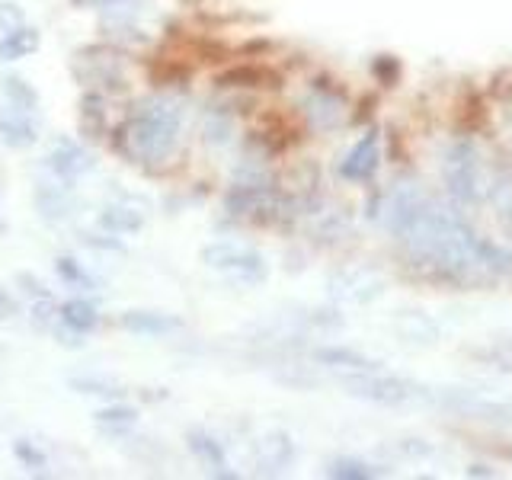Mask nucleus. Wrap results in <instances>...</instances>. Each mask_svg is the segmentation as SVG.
<instances>
[{
	"label": "nucleus",
	"instance_id": "nucleus-1",
	"mask_svg": "<svg viewBox=\"0 0 512 480\" xmlns=\"http://www.w3.org/2000/svg\"><path fill=\"white\" fill-rule=\"evenodd\" d=\"M384 224L407 253V260L429 279L448 285H480L512 269V256L477 237L458 208L429 196L416 183H397L384 199Z\"/></svg>",
	"mask_w": 512,
	"mask_h": 480
},
{
	"label": "nucleus",
	"instance_id": "nucleus-2",
	"mask_svg": "<svg viewBox=\"0 0 512 480\" xmlns=\"http://www.w3.org/2000/svg\"><path fill=\"white\" fill-rule=\"evenodd\" d=\"M180 132H183L180 100H173V96H151L125 122L122 148L138 164L160 167L180 148Z\"/></svg>",
	"mask_w": 512,
	"mask_h": 480
},
{
	"label": "nucleus",
	"instance_id": "nucleus-3",
	"mask_svg": "<svg viewBox=\"0 0 512 480\" xmlns=\"http://www.w3.org/2000/svg\"><path fill=\"white\" fill-rule=\"evenodd\" d=\"M490 180H493V167H487L484 154L471 141L448 144L442 154V183L455 205L461 208L484 205L490 196Z\"/></svg>",
	"mask_w": 512,
	"mask_h": 480
},
{
	"label": "nucleus",
	"instance_id": "nucleus-4",
	"mask_svg": "<svg viewBox=\"0 0 512 480\" xmlns=\"http://www.w3.org/2000/svg\"><path fill=\"white\" fill-rule=\"evenodd\" d=\"M340 388L349 397L365 400V404H375V407H404L410 400L423 397L420 384L384 372V368H372V372H346V375H340Z\"/></svg>",
	"mask_w": 512,
	"mask_h": 480
},
{
	"label": "nucleus",
	"instance_id": "nucleus-5",
	"mask_svg": "<svg viewBox=\"0 0 512 480\" xmlns=\"http://www.w3.org/2000/svg\"><path fill=\"white\" fill-rule=\"evenodd\" d=\"M202 263L234 285H263L269 276L266 256L247 244H234V240H215V244H208L202 250Z\"/></svg>",
	"mask_w": 512,
	"mask_h": 480
},
{
	"label": "nucleus",
	"instance_id": "nucleus-6",
	"mask_svg": "<svg viewBox=\"0 0 512 480\" xmlns=\"http://www.w3.org/2000/svg\"><path fill=\"white\" fill-rule=\"evenodd\" d=\"M224 208H228L234 218L272 224L288 215V199L279 189H272L266 183H237L228 192V199H224Z\"/></svg>",
	"mask_w": 512,
	"mask_h": 480
},
{
	"label": "nucleus",
	"instance_id": "nucleus-7",
	"mask_svg": "<svg viewBox=\"0 0 512 480\" xmlns=\"http://www.w3.org/2000/svg\"><path fill=\"white\" fill-rule=\"evenodd\" d=\"M436 397L445 410L464 416V420L512 426V400H496V397H484V394L464 391V388H448V391H439Z\"/></svg>",
	"mask_w": 512,
	"mask_h": 480
},
{
	"label": "nucleus",
	"instance_id": "nucleus-8",
	"mask_svg": "<svg viewBox=\"0 0 512 480\" xmlns=\"http://www.w3.org/2000/svg\"><path fill=\"white\" fill-rule=\"evenodd\" d=\"M384 288H388L384 279L368 266H346L330 276V298L336 304H349V308H362V304L378 301Z\"/></svg>",
	"mask_w": 512,
	"mask_h": 480
},
{
	"label": "nucleus",
	"instance_id": "nucleus-9",
	"mask_svg": "<svg viewBox=\"0 0 512 480\" xmlns=\"http://www.w3.org/2000/svg\"><path fill=\"white\" fill-rule=\"evenodd\" d=\"M378 164H381V135L378 128H372V132H365L346 151V157L340 160V176L349 183H365L378 173Z\"/></svg>",
	"mask_w": 512,
	"mask_h": 480
},
{
	"label": "nucleus",
	"instance_id": "nucleus-10",
	"mask_svg": "<svg viewBox=\"0 0 512 480\" xmlns=\"http://www.w3.org/2000/svg\"><path fill=\"white\" fill-rule=\"evenodd\" d=\"M45 167L52 170L55 180L74 183L84 173L93 170V157H90V151L84 148V144H77L71 138H58L52 144V151H48V157H45Z\"/></svg>",
	"mask_w": 512,
	"mask_h": 480
},
{
	"label": "nucleus",
	"instance_id": "nucleus-11",
	"mask_svg": "<svg viewBox=\"0 0 512 480\" xmlns=\"http://www.w3.org/2000/svg\"><path fill=\"white\" fill-rule=\"evenodd\" d=\"M0 141L7 144V148H32V144L39 141V122L32 119L29 109H20V106H4L0 109Z\"/></svg>",
	"mask_w": 512,
	"mask_h": 480
},
{
	"label": "nucleus",
	"instance_id": "nucleus-12",
	"mask_svg": "<svg viewBox=\"0 0 512 480\" xmlns=\"http://www.w3.org/2000/svg\"><path fill=\"white\" fill-rule=\"evenodd\" d=\"M144 221H148V205L141 199H119L103 208L100 228L109 234H135L144 228Z\"/></svg>",
	"mask_w": 512,
	"mask_h": 480
},
{
	"label": "nucleus",
	"instance_id": "nucleus-13",
	"mask_svg": "<svg viewBox=\"0 0 512 480\" xmlns=\"http://www.w3.org/2000/svg\"><path fill=\"white\" fill-rule=\"evenodd\" d=\"M189 452L196 455L202 461V468L212 474V477H224V480H234L237 471H231V464H228V455H224V448L215 436H208V432L196 429V432H189Z\"/></svg>",
	"mask_w": 512,
	"mask_h": 480
},
{
	"label": "nucleus",
	"instance_id": "nucleus-14",
	"mask_svg": "<svg viewBox=\"0 0 512 480\" xmlns=\"http://www.w3.org/2000/svg\"><path fill=\"white\" fill-rule=\"evenodd\" d=\"M314 362L327 365V368H333V372H340V375H346V372H372V368H381L378 359H368L365 352L349 349V346H320V349H314Z\"/></svg>",
	"mask_w": 512,
	"mask_h": 480
},
{
	"label": "nucleus",
	"instance_id": "nucleus-15",
	"mask_svg": "<svg viewBox=\"0 0 512 480\" xmlns=\"http://www.w3.org/2000/svg\"><path fill=\"white\" fill-rule=\"evenodd\" d=\"M304 112H308V119H311L314 128H324V132H330V128H336V125L343 122L346 106H343V100L336 93L314 90L308 96V103H304Z\"/></svg>",
	"mask_w": 512,
	"mask_h": 480
},
{
	"label": "nucleus",
	"instance_id": "nucleus-16",
	"mask_svg": "<svg viewBox=\"0 0 512 480\" xmlns=\"http://www.w3.org/2000/svg\"><path fill=\"white\" fill-rule=\"evenodd\" d=\"M122 327L138 336H164V333L180 330L183 320L173 314H160V311H125Z\"/></svg>",
	"mask_w": 512,
	"mask_h": 480
},
{
	"label": "nucleus",
	"instance_id": "nucleus-17",
	"mask_svg": "<svg viewBox=\"0 0 512 480\" xmlns=\"http://www.w3.org/2000/svg\"><path fill=\"white\" fill-rule=\"evenodd\" d=\"M292 458H295V445H292V439L288 436H282V432H272V436H266L263 442H260V471H266V474H279V471H285L288 464H292Z\"/></svg>",
	"mask_w": 512,
	"mask_h": 480
},
{
	"label": "nucleus",
	"instance_id": "nucleus-18",
	"mask_svg": "<svg viewBox=\"0 0 512 480\" xmlns=\"http://www.w3.org/2000/svg\"><path fill=\"white\" fill-rule=\"evenodd\" d=\"M58 320H61V327L64 330H71L77 336H84L90 333L96 324H100V314H96V308L90 301L84 298H71V301H64L61 308H58Z\"/></svg>",
	"mask_w": 512,
	"mask_h": 480
},
{
	"label": "nucleus",
	"instance_id": "nucleus-19",
	"mask_svg": "<svg viewBox=\"0 0 512 480\" xmlns=\"http://www.w3.org/2000/svg\"><path fill=\"white\" fill-rule=\"evenodd\" d=\"M487 202L496 208V218H500V224L512 234V170H500V167L493 170Z\"/></svg>",
	"mask_w": 512,
	"mask_h": 480
},
{
	"label": "nucleus",
	"instance_id": "nucleus-20",
	"mask_svg": "<svg viewBox=\"0 0 512 480\" xmlns=\"http://www.w3.org/2000/svg\"><path fill=\"white\" fill-rule=\"evenodd\" d=\"M39 32L32 26H20L7 32V36H0V61H20V58H29L32 52H39Z\"/></svg>",
	"mask_w": 512,
	"mask_h": 480
},
{
	"label": "nucleus",
	"instance_id": "nucleus-21",
	"mask_svg": "<svg viewBox=\"0 0 512 480\" xmlns=\"http://www.w3.org/2000/svg\"><path fill=\"white\" fill-rule=\"evenodd\" d=\"M324 474L336 477V480H375L384 471L378 468V464H368L362 458H333Z\"/></svg>",
	"mask_w": 512,
	"mask_h": 480
},
{
	"label": "nucleus",
	"instance_id": "nucleus-22",
	"mask_svg": "<svg viewBox=\"0 0 512 480\" xmlns=\"http://www.w3.org/2000/svg\"><path fill=\"white\" fill-rule=\"evenodd\" d=\"M39 208H42V218L48 221H64L71 215V196L64 186H42L39 189Z\"/></svg>",
	"mask_w": 512,
	"mask_h": 480
},
{
	"label": "nucleus",
	"instance_id": "nucleus-23",
	"mask_svg": "<svg viewBox=\"0 0 512 480\" xmlns=\"http://www.w3.org/2000/svg\"><path fill=\"white\" fill-rule=\"evenodd\" d=\"M93 420H96V426L106 429V432H125V429H132L138 423V410L125 407V404H109L103 410H96Z\"/></svg>",
	"mask_w": 512,
	"mask_h": 480
},
{
	"label": "nucleus",
	"instance_id": "nucleus-24",
	"mask_svg": "<svg viewBox=\"0 0 512 480\" xmlns=\"http://www.w3.org/2000/svg\"><path fill=\"white\" fill-rule=\"evenodd\" d=\"M0 84H4V93H7V103L10 106H20V109H29V112L39 109V93L32 90L23 77L10 74V77L0 80Z\"/></svg>",
	"mask_w": 512,
	"mask_h": 480
},
{
	"label": "nucleus",
	"instance_id": "nucleus-25",
	"mask_svg": "<svg viewBox=\"0 0 512 480\" xmlns=\"http://www.w3.org/2000/svg\"><path fill=\"white\" fill-rule=\"evenodd\" d=\"M55 272H58V279H64L71 288H93V279L87 276V269L80 266L74 256H58Z\"/></svg>",
	"mask_w": 512,
	"mask_h": 480
},
{
	"label": "nucleus",
	"instance_id": "nucleus-26",
	"mask_svg": "<svg viewBox=\"0 0 512 480\" xmlns=\"http://www.w3.org/2000/svg\"><path fill=\"white\" fill-rule=\"evenodd\" d=\"M13 455L20 458V464L26 471H36V474H45V468H48V458H45V452L39 445H32V442H26V439H16L13 442Z\"/></svg>",
	"mask_w": 512,
	"mask_h": 480
},
{
	"label": "nucleus",
	"instance_id": "nucleus-27",
	"mask_svg": "<svg viewBox=\"0 0 512 480\" xmlns=\"http://www.w3.org/2000/svg\"><path fill=\"white\" fill-rule=\"evenodd\" d=\"M71 388L77 394H96V397H122L125 394L119 384H112L106 378H71Z\"/></svg>",
	"mask_w": 512,
	"mask_h": 480
},
{
	"label": "nucleus",
	"instance_id": "nucleus-28",
	"mask_svg": "<svg viewBox=\"0 0 512 480\" xmlns=\"http://www.w3.org/2000/svg\"><path fill=\"white\" fill-rule=\"evenodd\" d=\"M20 26H26L23 10L16 4H0V36H7V32L20 29Z\"/></svg>",
	"mask_w": 512,
	"mask_h": 480
},
{
	"label": "nucleus",
	"instance_id": "nucleus-29",
	"mask_svg": "<svg viewBox=\"0 0 512 480\" xmlns=\"http://www.w3.org/2000/svg\"><path fill=\"white\" fill-rule=\"evenodd\" d=\"M16 311V304L10 301V295L4 292V288H0V320H4V317H10Z\"/></svg>",
	"mask_w": 512,
	"mask_h": 480
}]
</instances>
